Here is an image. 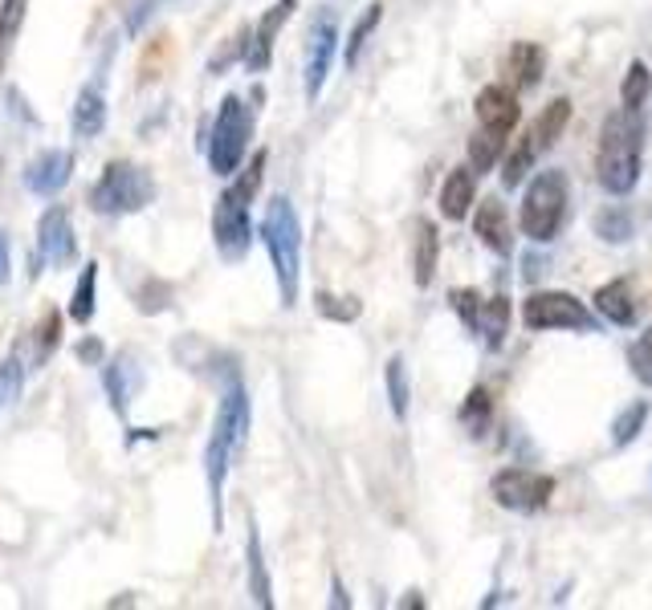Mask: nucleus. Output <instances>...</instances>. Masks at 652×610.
<instances>
[{"mask_svg": "<svg viewBox=\"0 0 652 610\" xmlns=\"http://www.w3.org/2000/svg\"><path fill=\"white\" fill-rule=\"evenodd\" d=\"M249 419H253V407H249V395H245V387H241V375H229V379H225L220 407H217V419H213V431H208V443H204V476H208L213 529H217V534H220V525H225V480H229V468H233L241 448H245Z\"/></svg>", "mask_w": 652, "mask_h": 610, "instance_id": "1", "label": "nucleus"}, {"mask_svg": "<svg viewBox=\"0 0 652 610\" xmlns=\"http://www.w3.org/2000/svg\"><path fill=\"white\" fill-rule=\"evenodd\" d=\"M640 155H644V119L640 110H616L604 119L600 155H595V175L607 196H628L640 183Z\"/></svg>", "mask_w": 652, "mask_h": 610, "instance_id": "2", "label": "nucleus"}, {"mask_svg": "<svg viewBox=\"0 0 652 610\" xmlns=\"http://www.w3.org/2000/svg\"><path fill=\"white\" fill-rule=\"evenodd\" d=\"M262 241L269 260H274L281 305L290 309V305H298V281H302V224H298L294 204L286 196H274L265 204Z\"/></svg>", "mask_w": 652, "mask_h": 610, "instance_id": "3", "label": "nucleus"}, {"mask_svg": "<svg viewBox=\"0 0 652 610\" xmlns=\"http://www.w3.org/2000/svg\"><path fill=\"white\" fill-rule=\"evenodd\" d=\"M269 163V155L257 151L253 163L241 171V180L220 192L217 208H213V241H217V253L225 260H241L249 253V241H253V224H249V199L257 196L262 187V171Z\"/></svg>", "mask_w": 652, "mask_h": 610, "instance_id": "4", "label": "nucleus"}, {"mask_svg": "<svg viewBox=\"0 0 652 610\" xmlns=\"http://www.w3.org/2000/svg\"><path fill=\"white\" fill-rule=\"evenodd\" d=\"M567 204H571V183H567V171L546 168L530 180L527 196H522V212H518V224L534 244H551L559 236L563 220H567Z\"/></svg>", "mask_w": 652, "mask_h": 610, "instance_id": "5", "label": "nucleus"}, {"mask_svg": "<svg viewBox=\"0 0 652 610\" xmlns=\"http://www.w3.org/2000/svg\"><path fill=\"white\" fill-rule=\"evenodd\" d=\"M156 192L159 187L156 180H152V171L114 159V163L102 168L98 183L90 187V208L102 216H131V212H143V208L156 199Z\"/></svg>", "mask_w": 652, "mask_h": 610, "instance_id": "6", "label": "nucleus"}, {"mask_svg": "<svg viewBox=\"0 0 652 610\" xmlns=\"http://www.w3.org/2000/svg\"><path fill=\"white\" fill-rule=\"evenodd\" d=\"M249 138H253V107H249L241 94H229V98L220 102L213 131H208V163H213L217 175L241 171Z\"/></svg>", "mask_w": 652, "mask_h": 610, "instance_id": "7", "label": "nucleus"}, {"mask_svg": "<svg viewBox=\"0 0 652 610\" xmlns=\"http://www.w3.org/2000/svg\"><path fill=\"white\" fill-rule=\"evenodd\" d=\"M522 321H527V330H583L591 334L595 330V318H591V309L575 293H563V290H539L530 293L527 302H522Z\"/></svg>", "mask_w": 652, "mask_h": 610, "instance_id": "8", "label": "nucleus"}, {"mask_svg": "<svg viewBox=\"0 0 652 610\" xmlns=\"http://www.w3.org/2000/svg\"><path fill=\"white\" fill-rule=\"evenodd\" d=\"M490 497H494L502 509L510 513H522V517H534L543 513L551 497H555V476L551 473H534V468H502L490 480Z\"/></svg>", "mask_w": 652, "mask_h": 610, "instance_id": "9", "label": "nucleus"}, {"mask_svg": "<svg viewBox=\"0 0 652 610\" xmlns=\"http://www.w3.org/2000/svg\"><path fill=\"white\" fill-rule=\"evenodd\" d=\"M452 309L461 314V321H466L473 334L485 338V346L490 351H497L502 342H506V334H510V297H482L478 290H452Z\"/></svg>", "mask_w": 652, "mask_h": 610, "instance_id": "10", "label": "nucleus"}, {"mask_svg": "<svg viewBox=\"0 0 652 610\" xmlns=\"http://www.w3.org/2000/svg\"><path fill=\"white\" fill-rule=\"evenodd\" d=\"M335 53H339V16H335V9H318L311 33H306V98L311 102L323 94Z\"/></svg>", "mask_w": 652, "mask_h": 610, "instance_id": "11", "label": "nucleus"}, {"mask_svg": "<svg viewBox=\"0 0 652 610\" xmlns=\"http://www.w3.org/2000/svg\"><path fill=\"white\" fill-rule=\"evenodd\" d=\"M74 253H79V241H74V224L65 208H46V216L37 220V265L46 269H65L74 265Z\"/></svg>", "mask_w": 652, "mask_h": 610, "instance_id": "12", "label": "nucleus"}, {"mask_svg": "<svg viewBox=\"0 0 652 610\" xmlns=\"http://www.w3.org/2000/svg\"><path fill=\"white\" fill-rule=\"evenodd\" d=\"M102 387H107V399H110V412L126 419L131 415V399L140 395L143 387V370L135 363V354L131 351H119L110 363H102Z\"/></svg>", "mask_w": 652, "mask_h": 610, "instance_id": "13", "label": "nucleus"}, {"mask_svg": "<svg viewBox=\"0 0 652 610\" xmlns=\"http://www.w3.org/2000/svg\"><path fill=\"white\" fill-rule=\"evenodd\" d=\"M298 0H278L269 13L257 21V29H249V49H245V70L249 74H262L269 70V61H274V41H278L281 25L294 16Z\"/></svg>", "mask_w": 652, "mask_h": 610, "instance_id": "14", "label": "nucleus"}, {"mask_svg": "<svg viewBox=\"0 0 652 610\" xmlns=\"http://www.w3.org/2000/svg\"><path fill=\"white\" fill-rule=\"evenodd\" d=\"M473 236L497 253V257H510L514 253V224H510V212H506V204L497 196H485L478 199V212H473Z\"/></svg>", "mask_w": 652, "mask_h": 610, "instance_id": "15", "label": "nucleus"}, {"mask_svg": "<svg viewBox=\"0 0 652 610\" xmlns=\"http://www.w3.org/2000/svg\"><path fill=\"white\" fill-rule=\"evenodd\" d=\"M70 175H74V155L49 147V151L33 155L29 159V168H25V187H29L33 196H58L65 183H70Z\"/></svg>", "mask_w": 652, "mask_h": 610, "instance_id": "16", "label": "nucleus"}, {"mask_svg": "<svg viewBox=\"0 0 652 610\" xmlns=\"http://www.w3.org/2000/svg\"><path fill=\"white\" fill-rule=\"evenodd\" d=\"M591 302H595V309H600V318L612 321V326H637L640 321V302H637V290H632L628 277H616V281L600 285Z\"/></svg>", "mask_w": 652, "mask_h": 610, "instance_id": "17", "label": "nucleus"}, {"mask_svg": "<svg viewBox=\"0 0 652 610\" xmlns=\"http://www.w3.org/2000/svg\"><path fill=\"white\" fill-rule=\"evenodd\" d=\"M478 122L502 135H514V126L522 122V107H518V94L506 86H485L478 94Z\"/></svg>", "mask_w": 652, "mask_h": 610, "instance_id": "18", "label": "nucleus"}, {"mask_svg": "<svg viewBox=\"0 0 652 610\" xmlns=\"http://www.w3.org/2000/svg\"><path fill=\"white\" fill-rule=\"evenodd\" d=\"M436 260H440V232L428 216H420L412 224V281L420 290H428L436 277Z\"/></svg>", "mask_w": 652, "mask_h": 610, "instance_id": "19", "label": "nucleus"}, {"mask_svg": "<svg viewBox=\"0 0 652 610\" xmlns=\"http://www.w3.org/2000/svg\"><path fill=\"white\" fill-rule=\"evenodd\" d=\"M473 199H478V171L473 168H452L440 183V216L445 220H466L469 208H473Z\"/></svg>", "mask_w": 652, "mask_h": 610, "instance_id": "20", "label": "nucleus"}, {"mask_svg": "<svg viewBox=\"0 0 652 610\" xmlns=\"http://www.w3.org/2000/svg\"><path fill=\"white\" fill-rule=\"evenodd\" d=\"M245 570H249V595L262 610L274 607V582H269V565H265L262 553V534H257V521H249V537H245Z\"/></svg>", "mask_w": 652, "mask_h": 610, "instance_id": "21", "label": "nucleus"}, {"mask_svg": "<svg viewBox=\"0 0 652 610\" xmlns=\"http://www.w3.org/2000/svg\"><path fill=\"white\" fill-rule=\"evenodd\" d=\"M543 70H546V53L543 46H534V41H518L510 49V58H506V74L527 90V86H539L543 82Z\"/></svg>", "mask_w": 652, "mask_h": 610, "instance_id": "22", "label": "nucleus"}, {"mask_svg": "<svg viewBox=\"0 0 652 610\" xmlns=\"http://www.w3.org/2000/svg\"><path fill=\"white\" fill-rule=\"evenodd\" d=\"M70 126H74V135L79 138H94L102 126H107V98H102V90L86 86V90L79 94L74 114H70Z\"/></svg>", "mask_w": 652, "mask_h": 610, "instance_id": "23", "label": "nucleus"}, {"mask_svg": "<svg viewBox=\"0 0 652 610\" xmlns=\"http://www.w3.org/2000/svg\"><path fill=\"white\" fill-rule=\"evenodd\" d=\"M534 155H539L534 131L518 138V143H514V151L502 155V187H506V192H514V187H522V183H527V171L534 168Z\"/></svg>", "mask_w": 652, "mask_h": 610, "instance_id": "24", "label": "nucleus"}, {"mask_svg": "<svg viewBox=\"0 0 652 610\" xmlns=\"http://www.w3.org/2000/svg\"><path fill=\"white\" fill-rule=\"evenodd\" d=\"M506 138L502 131H490V126H478L473 131V138H469V168L478 171V175H485V171H494V163L506 155Z\"/></svg>", "mask_w": 652, "mask_h": 610, "instance_id": "25", "label": "nucleus"}, {"mask_svg": "<svg viewBox=\"0 0 652 610\" xmlns=\"http://www.w3.org/2000/svg\"><path fill=\"white\" fill-rule=\"evenodd\" d=\"M567 122H571V98H555L551 107H543V114L534 122V143H539V151H551V147L559 143Z\"/></svg>", "mask_w": 652, "mask_h": 610, "instance_id": "26", "label": "nucleus"}, {"mask_svg": "<svg viewBox=\"0 0 652 610\" xmlns=\"http://www.w3.org/2000/svg\"><path fill=\"white\" fill-rule=\"evenodd\" d=\"M652 415V403L649 399H637V403H628L616 419H612V448H628V443L637 440L640 431H644V424H649Z\"/></svg>", "mask_w": 652, "mask_h": 610, "instance_id": "27", "label": "nucleus"}, {"mask_svg": "<svg viewBox=\"0 0 652 610\" xmlns=\"http://www.w3.org/2000/svg\"><path fill=\"white\" fill-rule=\"evenodd\" d=\"M384 382H388V403H391V415L405 424L408 419V366H405V354H391L388 366H384Z\"/></svg>", "mask_w": 652, "mask_h": 610, "instance_id": "28", "label": "nucleus"}, {"mask_svg": "<svg viewBox=\"0 0 652 610\" xmlns=\"http://www.w3.org/2000/svg\"><path fill=\"white\" fill-rule=\"evenodd\" d=\"M457 419H461V427H466L469 436H482L485 427H490V419H494V399H490V391H485V387H473L466 395V403H461Z\"/></svg>", "mask_w": 652, "mask_h": 610, "instance_id": "29", "label": "nucleus"}, {"mask_svg": "<svg viewBox=\"0 0 652 610\" xmlns=\"http://www.w3.org/2000/svg\"><path fill=\"white\" fill-rule=\"evenodd\" d=\"M649 90H652V70L640 58L628 61V74H624V82H620V107L640 110L644 107V98H649Z\"/></svg>", "mask_w": 652, "mask_h": 610, "instance_id": "30", "label": "nucleus"}, {"mask_svg": "<svg viewBox=\"0 0 652 610\" xmlns=\"http://www.w3.org/2000/svg\"><path fill=\"white\" fill-rule=\"evenodd\" d=\"M25 9H29V0H0V70L13 53L16 33L25 25Z\"/></svg>", "mask_w": 652, "mask_h": 610, "instance_id": "31", "label": "nucleus"}, {"mask_svg": "<svg viewBox=\"0 0 652 610\" xmlns=\"http://www.w3.org/2000/svg\"><path fill=\"white\" fill-rule=\"evenodd\" d=\"M94 285H98V265H82V277L79 285H74V297H70V318L86 326L94 318Z\"/></svg>", "mask_w": 652, "mask_h": 610, "instance_id": "32", "label": "nucleus"}, {"mask_svg": "<svg viewBox=\"0 0 652 610\" xmlns=\"http://www.w3.org/2000/svg\"><path fill=\"white\" fill-rule=\"evenodd\" d=\"M384 21V4H367V13L355 21V29H351V37H347V49H342V61L347 65H355L359 53H363V46H367V37L375 33V25Z\"/></svg>", "mask_w": 652, "mask_h": 610, "instance_id": "33", "label": "nucleus"}, {"mask_svg": "<svg viewBox=\"0 0 652 610\" xmlns=\"http://www.w3.org/2000/svg\"><path fill=\"white\" fill-rule=\"evenodd\" d=\"M595 236L612 244H628L632 241V216L624 212V208H604V212L595 216Z\"/></svg>", "mask_w": 652, "mask_h": 610, "instance_id": "34", "label": "nucleus"}, {"mask_svg": "<svg viewBox=\"0 0 652 610\" xmlns=\"http://www.w3.org/2000/svg\"><path fill=\"white\" fill-rule=\"evenodd\" d=\"M21 391H25V366H21L16 354H9V358L0 363V415L21 399Z\"/></svg>", "mask_w": 652, "mask_h": 610, "instance_id": "35", "label": "nucleus"}, {"mask_svg": "<svg viewBox=\"0 0 652 610\" xmlns=\"http://www.w3.org/2000/svg\"><path fill=\"white\" fill-rule=\"evenodd\" d=\"M314 305H318V314L330 321H355L359 314H363L359 297H335V293H314Z\"/></svg>", "mask_w": 652, "mask_h": 610, "instance_id": "36", "label": "nucleus"}, {"mask_svg": "<svg viewBox=\"0 0 652 610\" xmlns=\"http://www.w3.org/2000/svg\"><path fill=\"white\" fill-rule=\"evenodd\" d=\"M58 338H62V318L46 309V318L37 321V330H33V342H37V363H46L49 354L58 351Z\"/></svg>", "mask_w": 652, "mask_h": 610, "instance_id": "37", "label": "nucleus"}, {"mask_svg": "<svg viewBox=\"0 0 652 610\" xmlns=\"http://www.w3.org/2000/svg\"><path fill=\"white\" fill-rule=\"evenodd\" d=\"M628 366H632V375H637L644 387H652V326L628 346Z\"/></svg>", "mask_w": 652, "mask_h": 610, "instance_id": "38", "label": "nucleus"}, {"mask_svg": "<svg viewBox=\"0 0 652 610\" xmlns=\"http://www.w3.org/2000/svg\"><path fill=\"white\" fill-rule=\"evenodd\" d=\"M143 314H159V309H168L171 305V285L164 281H147V290L140 293V302H135Z\"/></svg>", "mask_w": 652, "mask_h": 610, "instance_id": "39", "label": "nucleus"}, {"mask_svg": "<svg viewBox=\"0 0 652 610\" xmlns=\"http://www.w3.org/2000/svg\"><path fill=\"white\" fill-rule=\"evenodd\" d=\"M159 4H168V0H135V9H131V16H126V33H140L152 16H156Z\"/></svg>", "mask_w": 652, "mask_h": 610, "instance_id": "40", "label": "nucleus"}, {"mask_svg": "<svg viewBox=\"0 0 652 610\" xmlns=\"http://www.w3.org/2000/svg\"><path fill=\"white\" fill-rule=\"evenodd\" d=\"M9 257H13V248H9V236L0 232V285L9 281Z\"/></svg>", "mask_w": 652, "mask_h": 610, "instance_id": "41", "label": "nucleus"}, {"mask_svg": "<svg viewBox=\"0 0 652 610\" xmlns=\"http://www.w3.org/2000/svg\"><path fill=\"white\" fill-rule=\"evenodd\" d=\"M79 358L82 363H98V358H102V346H98L94 338H86V342L79 346Z\"/></svg>", "mask_w": 652, "mask_h": 610, "instance_id": "42", "label": "nucleus"}, {"mask_svg": "<svg viewBox=\"0 0 652 610\" xmlns=\"http://www.w3.org/2000/svg\"><path fill=\"white\" fill-rule=\"evenodd\" d=\"M330 607H351V598H347V590H342V582L339 578H330Z\"/></svg>", "mask_w": 652, "mask_h": 610, "instance_id": "43", "label": "nucleus"}, {"mask_svg": "<svg viewBox=\"0 0 652 610\" xmlns=\"http://www.w3.org/2000/svg\"><path fill=\"white\" fill-rule=\"evenodd\" d=\"M400 607H424V598H420L416 590H412L408 598H400Z\"/></svg>", "mask_w": 652, "mask_h": 610, "instance_id": "44", "label": "nucleus"}]
</instances>
